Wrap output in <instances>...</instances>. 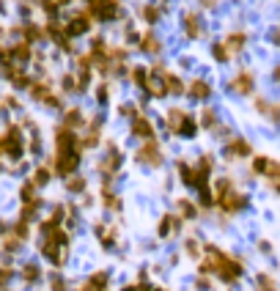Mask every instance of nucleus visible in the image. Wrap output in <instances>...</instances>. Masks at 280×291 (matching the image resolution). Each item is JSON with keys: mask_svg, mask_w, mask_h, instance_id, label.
Returning a JSON list of instances; mask_svg holds the SVG:
<instances>
[{"mask_svg": "<svg viewBox=\"0 0 280 291\" xmlns=\"http://www.w3.org/2000/svg\"><path fill=\"white\" fill-rule=\"evenodd\" d=\"M0 146H3V154L11 157V160H19L25 154V137L19 126H8L6 135L0 137Z\"/></svg>", "mask_w": 280, "mask_h": 291, "instance_id": "1", "label": "nucleus"}, {"mask_svg": "<svg viewBox=\"0 0 280 291\" xmlns=\"http://www.w3.org/2000/svg\"><path fill=\"white\" fill-rule=\"evenodd\" d=\"M55 173L63 178H72L80 168V151H66V154H55V162H53Z\"/></svg>", "mask_w": 280, "mask_h": 291, "instance_id": "2", "label": "nucleus"}, {"mask_svg": "<svg viewBox=\"0 0 280 291\" xmlns=\"http://www.w3.org/2000/svg\"><path fill=\"white\" fill-rule=\"evenodd\" d=\"M242 272H244V264L242 261H236V258H231V256H223V261L217 264V278L223 280V283H236L239 278H242Z\"/></svg>", "mask_w": 280, "mask_h": 291, "instance_id": "3", "label": "nucleus"}, {"mask_svg": "<svg viewBox=\"0 0 280 291\" xmlns=\"http://www.w3.org/2000/svg\"><path fill=\"white\" fill-rule=\"evenodd\" d=\"M137 162L140 165H149V168H160L162 165V151H160V143L157 140H146L137 151Z\"/></svg>", "mask_w": 280, "mask_h": 291, "instance_id": "4", "label": "nucleus"}, {"mask_svg": "<svg viewBox=\"0 0 280 291\" xmlns=\"http://www.w3.org/2000/svg\"><path fill=\"white\" fill-rule=\"evenodd\" d=\"M91 3V14L96 19H115L118 17V3L115 0H88Z\"/></svg>", "mask_w": 280, "mask_h": 291, "instance_id": "5", "label": "nucleus"}, {"mask_svg": "<svg viewBox=\"0 0 280 291\" xmlns=\"http://www.w3.org/2000/svg\"><path fill=\"white\" fill-rule=\"evenodd\" d=\"M121 162H124L121 151L115 149L113 143H108V154H105V160H102V173H105V176H113V173H118Z\"/></svg>", "mask_w": 280, "mask_h": 291, "instance_id": "6", "label": "nucleus"}, {"mask_svg": "<svg viewBox=\"0 0 280 291\" xmlns=\"http://www.w3.org/2000/svg\"><path fill=\"white\" fill-rule=\"evenodd\" d=\"M91 22H94V17H91V11L88 14H74L72 17V22L66 25V36H83V33H88L91 30Z\"/></svg>", "mask_w": 280, "mask_h": 291, "instance_id": "7", "label": "nucleus"}, {"mask_svg": "<svg viewBox=\"0 0 280 291\" xmlns=\"http://www.w3.org/2000/svg\"><path fill=\"white\" fill-rule=\"evenodd\" d=\"M181 217L179 214H165V217H162L160 220V228H157V233H160L162 239H168V236H176V233L181 231Z\"/></svg>", "mask_w": 280, "mask_h": 291, "instance_id": "8", "label": "nucleus"}, {"mask_svg": "<svg viewBox=\"0 0 280 291\" xmlns=\"http://www.w3.org/2000/svg\"><path fill=\"white\" fill-rule=\"evenodd\" d=\"M250 154H253V146L244 140V137H233V140L228 143V149H225L228 160H233V157H236V160H242V157H250Z\"/></svg>", "mask_w": 280, "mask_h": 291, "instance_id": "9", "label": "nucleus"}, {"mask_svg": "<svg viewBox=\"0 0 280 291\" xmlns=\"http://www.w3.org/2000/svg\"><path fill=\"white\" fill-rule=\"evenodd\" d=\"M160 71H162V69H160V66H157V69L149 74V80H146V91H149L151 96H157V99L168 94V88H165V77H162Z\"/></svg>", "mask_w": 280, "mask_h": 291, "instance_id": "10", "label": "nucleus"}, {"mask_svg": "<svg viewBox=\"0 0 280 291\" xmlns=\"http://www.w3.org/2000/svg\"><path fill=\"white\" fill-rule=\"evenodd\" d=\"M132 135L135 137H140V140H154V129H151V124L143 118V116H135L132 118Z\"/></svg>", "mask_w": 280, "mask_h": 291, "instance_id": "11", "label": "nucleus"}, {"mask_svg": "<svg viewBox=\"0 0 280 291\" xmlns=\"http://www.w3.org/2000/svg\"><path fill=\"white\" fill-rule=\"evenodd\" d=\"M80 291H108V272H94L80 286Z\"/></svg>", "mask_w": 280, "mask_h": 291, "instance_id": "12", "label": "nucleus"}, {"mask_svg": "<svg viewBox=\"0 0 280 291\" xmlns=\"http://www.w3.org/2000/svg\"><path fill=\"white\" fill-rule=\"evenodd\" d=\"M187 94H190L192 99L206 102L209 96H212V85H209L206 80H192V83H190V88H187Z\"/></svg>", "mask_w": 280, "mask_h": 291, "instance_id": "13", "label": "nucleus"}, {"mask_svg": "<svg viewBox=\"0 0 280 291\" xmlns=\"http://www.w3.org/2000/svg\"><path fill=\"white\" fill-rule=\"evenodd\" d=\"M231 91H236V94H253V77L247 74V71H242V74H236L231 83Z\"/></svg>", "mask_w": 280, "mask_h": 291, "instance_id": "14", "label": "nucleus"}, {"mask_svg": "<svg viewBox=\"0 0 280 291\" xmlns=\"http://www.w3.org/2000/svg\"><path fill=\"white\" fill-rule=\"evenodd\" d=\"M195 132H198V121L192 118V116H184L173 135H179V137H195Z\"/></svg>", "mask_w": 280, "mask_h": 291, "instance_id": "15", "label": "nucleus"}, {"mask_svg": "<svg viewBox=\"0 0 280 291\" xmlns=\"http://www.w3.org/2000/svg\"><path fill=\"white\" fill-rule=\"evenodd\" d=\"M96 236H99L102 247L113 250V244H115V228H110V226H96Z\"/></svg>", "mask_w": 280, "mask_h": 291, "instance_id": "16", "label": "nucleus"}, {"mask_svg": "<svg viewBox=\"0 0 280 291\" xmlns=\"http://www.w3.org/2000/svg\"><path fill=\"white\" fill-rule=\"evenodd\" d=\"M63 126H66V129H72V132H77L80 126H85L83 113H80V110H69V113L63 116Z\"/></svg>", "mask_w": 280, "mask_h": 291, "instance_id": "17", "label": "nucleus"}, {"mask_svg": "<svg viewBox=\"0 0 280 291\" xmlns=\"http://www.w3.org/2000/svg\"><path fill=\"white\" fill-rule=\"evenodd\" d=\"M184 28H187V36H190V39H198V36H201V17H198V14H187Z\"/></svg>", "mask_w": 280, "mask_h": 291, "instance_id": "18", "label": "nucleus"}, {"mask_svg": "<svg viewBox=\"0 0 280 291\" xmlns=\"http://www.w3.org/2000/svg\"><path fill=\"white\" fill-rule=\"evenodd\" d=\"M165 88H168V94H173V96L184 94V83H181L176 74H165Z\"/></svg>", "mask_w": 280, "mask_h": 291, "instance_id": "19", "label": "nucleus"}, {"mask_svg": "<svg viewBox=\"0 0 280 291\" xmlns=\"http://www.w3.org/2000/svg\"><path fill=\"white\" fill-rule=\"evenodd\" d=\"M179 217H181V220H195V217H198V206H195V203H192V201H187V198H184V201H179Z\"/></svg>", "mask_w": 280, "mask_h": 291, "instance_id": "20", "label": "nucleus"}, {"mask_svg": "<svg viewBox=\"0 0 280 291\" xmlns=\"http://www.w3.org/2000/svg\"><path fill=\"white\" fill-rule=\"evenodd\" d=\"M28 58H30V44L28 42L17 44V47L11 50V60H17V63H25Z\"/></svg>", "mask_w": 280, "mask_h": 291, "instance_id": "21", "label": "nucleus"}, {"mask_svg": "<svg viewBox=\"0 0 280 291\" xmlns=\"http://www.w3.org/2000/svg\"><path fill=\"white\" fill-rule=\"evenodd\" d=\"M256 289L258 291H278V286H275V280L269 278V275H258V278H256Z\"/></svg>", "mask_w": 280, "mask_h": 291, "instance_id": "22", "label": "nucleus"}, {"mask_svg": "<svg viewBox=\"0 0 280 291\" xmlns=\"http://www.w3.org/2000/svg\"><path fill=\"white\" fill-rule=\"evenodd\" d=\"M39 278H42V272H39L36 264H28V267L22 269V280H25V283H36Z\"/></svg>", "mask_w": 280, "mask_h": 291, "instance_id": "23", "label": "nucleus"}, {"mask_svg": "<svg viewBox=\"0 0 280 291\" xmlns=\"http://www.w3.org/2000/svg\"><path fill=\"white\" fill-rule=\"evenodd\" d=\"M242 47H244V33H231V36H228V44H225L228 53H233V50H242Z\"/></svg>", "mask_w": 280, "mask_h": 291, "instance_id": "24", "label": "nucleus"}, {"mask_svg": "<svg viewBox=\"0 0 280 291\" xmlns=\"http://www.w3.org/2000/svg\"><path fill=\"white\" fill-rule=\"evenodd\" d=\"M50 178H53V173H50V168H39L36 173H33V184L36 187H44L50 181Z\"/></svg>", "mask_w": 280, "mask_h": 291, "instance_id": "25", "label": "nucleus"}, {"mask_svg": "<svg viewBox=\"0 0 280 291\" xmlns=\"http://www.w3.org/2000/svg\"><path fill=\"white\" fill-rule=\"evenodd\" d=\"M201 126H206V129H215L217 126V116H215V110H203V116H201Z\"/></svg>", "mask_w": 280, "mask_h": 291, "instance_id": "26", "label": "nucleus"}, {"mask_svg": "<svg viewBox=\"0 0 280 291\" xmlns=\"http://www.w3.org/2000/svg\"><path fill=\"white\" fill-rule=\"evenodd\" d=\"M66 190H69V192H85V178L72 176L69 181H66Z\"/></svg>", "mask_w": 280, "mask_h": 291, "instance_id": "27", "label": "nucleus"}, {"mask_svg": "<svg viewBox=\"0 0 280 291\" xmlns=\"http://www.w3.org/2000/svg\"><path fill=\"white\" fill-rule=\"evenodd\" d=\"M140 50L143 53H160V42H157L154 36H146L143 42H140Z\"/></svg>", "mask_w": 280, "mask_h": 291, "instance_id": "28", "label": "nucleus"}, {"mask_svg": "<svg viewBox=\"0 0 280 291\" xmlns=\"http://www.w3.org/2000/svg\"><path fill=\"white\" fill-rule=\"evenodd\" d=\"M184 253L190 258H201V244H198L195 239H187V242H184Z\"/></svg>", "mask_w": 280, "mask_h": 291, "instance_id": "29", "label": "nucleus"}, {"mask_svg": "<svg viewBox=\"0 0 280 291\" xmlns=\"http://www.w3.org/2000/svg\"><path fill=\"white\" fill-rule=\"evenodd\" d=\"M132 77H135V83L140 85V88H146V80H149V71H146L143 66H135V69H132Z\"/></svg>", "mask_w": 280, "mask_h": 291, "instance_id": "30", "label": "nucleus"}, {"mask_svg": "<svg viewBox=\"0 0 280 291\" xmlns=\"http://www.w3.org/2000/svg\"><path fill=\"white\" fill-rule=\"evenodd\" d=\"M44 36V30L42 28H36V25H28V28H25V42H36V39H42Z\"/></svg>", "mask_w": 280, "mask_h": 291, "instance_id": "31", "label": "nucleus"}, {"mask_svg": "<svg viewBox=\"0 0 280 291\" xmlns=\"http://www.w3.org/2000/svg\"><path fill=\"white\" fill-rule=\"evenodd\" d=\"M50 286H53V291H66V280L60 278L58 272H55V275H50Z\"/></svg>", "mask_w": 280, "mask_h": 291, "instance_id": "32", "label": "nucleus"}, {"mask_svg": "<svg viewBox=\"0 0 280 291\" xmlns=\"http://www.w3.org/2000/svg\"><path fill=\"white\" fill-rule=\"evenodd\" d=\"M212 55H215L220 63H223V60H228V50L223 47V44H215V47H212Z\"/></svg>", "mask_w": 280, "mask_h": 291, "instance_id": "33", "label": "nucleus"}, {"mask_svg": "<svg viewBox=\"0 0 280 291\" xmlns=\"http://www.w3.org/2000/svg\"><path fill=\"white\" fill-rule=\"evenodd\" d=\"M108 96H110V91H108V85H99V91H96V99L102 102V105H105V102H108Z\"/></svg>", "mask_w": 280, "mask_h": 291, "instance_id": "34", "label": "nucleus"}, {"mask_svg": "<svg viewBox=\"0 0 280 291\" xmlns=\"http://www.w3.org/2000/svg\"><path fill=\"white\" fill-rule=\"evenodd\" d=\"M157 17H160V14H157V8H149V6L143 8V19H149V22H154Z\"/></svg>", "mask_w": 280, "mask_h": 291, "instance_id": "35", "label": "nucleus"}, {"mask_svg": "<svg viewBox=\"0 0 280 291\" xmlns=\"http://www.w3.org/2000/svg\"><path fill=\"white\" fill-rule=\"evenodd\" d=\"M269 118H275V121H278V126H280V107H269Z\"/></svg>", "mask_w": 280, "mask_h": 291, "instance_id": "36", "label": "nucleus"}, {"mask_svg": "<svg viewBox=\"0 0 280 291\" xmlns=\"http://www.w3.org/2000/svg\"><path fill=\"white\" fill-rule=\"evenodd\" d=\"M209 286H212V283H209V280H206V278H201V280H198V289H201V291H206V289H209Z\"/></svg>", "mask_w": 280, "mask_h": 291, "instance_id": "37", "label": "nucleus"}, {"mask_svg": "<svg viewBox=\"0 0 280 291\" xmlns=\"http://www.w3.org/2000/svg\"><path fill=\"white\" fill-rule=\"evenodd\" d=\"M272 42H275V44H280V30H275V33H272Z\"/></svg>", "mask_w": 280, "mask_h": 291, "instance_id": "38", "label": "nucleus"}, {"mask_svg": "<svg viewBox=\"0 0 280 291\" xmlns=\"http://www.w3.org/2000/svg\"><path fill=\"white\" fill-rule=\"evenodd\" d=\"M201 6H206V8H212V6H215V0H201Z\"/></svg>", "mask_w": 280, "mask_h": 291, "instance_id": "39", "label": "nucleus"}, {"mask_svg": "<svg viewBox=\"0 0 280 291\" xmlns=\"http://www.w3.org/2000/svg\"><path fill=\"white\" fill-rule=\"evenodd\" d=\"M275 80H278V83H280V66H278V69H275Z\"/></svg>", "mask_w": 280, "mask_h": 291, "instance_id": "40", "label": "nucleus"}, {"mask_svg": "<svg viewBox=\"0 0 280 291\" xmlns=\"http://www.w3.org/2000/svg\"><path fill=\"white\" fill-rule=\"evenodd\" d=\"M124 291H137V289H135V286H129V289H124Z\"/></svg>", "mask_w": 280, "mask_h": 291, "instance_id": "41", "label": "nucleus"}]
</instances>
